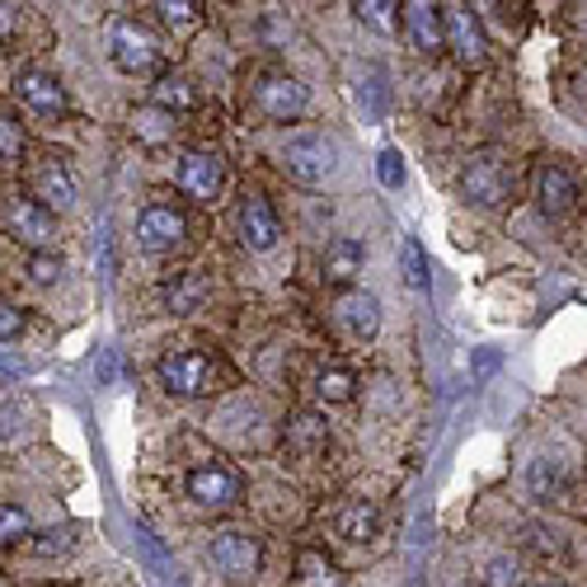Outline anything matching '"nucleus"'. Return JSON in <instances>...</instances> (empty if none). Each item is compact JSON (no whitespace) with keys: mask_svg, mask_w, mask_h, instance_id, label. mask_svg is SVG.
Masks as SVG:
<instances>
[{"mask_svg":"<svg viewBox=\"0 0 587 587\" xmlns=\"http://www.w3.org/2000/svg\"><path fill=\"white\" fill-rule=\"evenodd\" d=\"M19 536H29V517H24V507L0 503V550H6V545H14Z\"/></svg>","mask_w":587,"mask_h":587,"instance_id":"c85d7f7f","label":"nucleus"},{"mask_svg":"<svg viewBox=\"0 0 587 587\" xmlns=\"http://www.w3.org/2000/svg\"><path fill=\"white\" fill-rule=\"evenodd\" d=\"M339 320L352 339H371L381 329V301L371 291H343L339 297Z\"/></svg>","mask_w":587,"mask_h":587,"instance_id":"4468645a","label":"nucleus"},{"mask_svg":"<svg viewBox=\"0 0 587 587\" xmlns=\"http://www.w3.org/2000/svg\"><path fill=\"white\" fill-rule=\"evenodd\" d=\"M19 329H24V310H14V306L0 301V339H14Z\"/></svg>","mask_w":587,"mask_h":587,"instance_id":"c9c22d12","label":"nucleus"},{"mask_svg":"<svg viewBox=\"0 0 587 587\" xmlns=\"http://www.w3.org/2000/svg\"><path fill=\"white\" fill-rule=\"evenodd\" d=\"M358 109H362L367 123H385L390 85H385V71L381 66H362V75H358Z\"/></svg>","mask_w":587,"mask_h":587,"instance_id":"a211bd4d","label":"nucleus"},{"mask_svg":"<svg viewBox=\"0 0 587 587\" xmlns=\"http://www.w3.org/2000/svg\"><path fill=\"white\" fill-rule=\"evenodd\" d=\"M316 395L329 400V404L352 400V377H348V371H325V377L316 381Z\"/></svg>","mask_w":587,"mask_h":587,"instance_id":"7c9ffc66","label":"nucleus"},{"mask_svg":"<svg viewBox=\"0 0 587 587\" xmlns=\"http://www.w3.org/2000/svg\"><path fill=\"white\" fill-rule=\"evenodd\" d=\"M404 24H409V38H414L419 52H437V48L446 43L442 10L428 6V0H414V6H404Z\"/></svg>","mask_w":587,"mask_h":587,"instance_id":"f3484780","label":"nucleus"},{"mask_svg":"<svg viewBox=\"0 0 587 587\" xmlns=\"http://www.w3.org/2000/svg\"><path fill=\"white\" fill-rule=\"evenodd\" d=\"M10 230L19 235L24 245H33V249H43L48 240H52V212L43 207V203H33V198H19L14 207H10Z\"/></svg>","mask_w":587,"mask_h":587,"instance_id":"dca6fc26","label":"nucleus"},{"mask_svg":"<svg viewBox=\"0 0 587 587\" xmlns=\"http://www.w3.org/2000/svg\"><path fill=\"white\" fill-rule=\"evenodd\" d=\"M352 10H358V19H367L371 29L390 33V29H395V10L400 6H390V0H362V6H352Z\"/></svg>","mask_w":587,"mask_h":587,"instance_id":"c756f323","label":"nucleus"},{"mask_svg":"<svg viewBox=\"0 0 587 587\" xmlns=\"http://www.w3.org/2000/svg\"><path fill=\"white\" fill-rule=\"evenodd\" d=\"M400 272H404V282L414 287V291H428V254H423V245L414 240V235H409V240L400 245Z\"/></svg>","mask_w":587,"mask_h":587,"instance_id":"4be33fe9","label":"nucleus"},{"mask_svg":"<svg viewBox=\"0 0 587 587\" xmlns=\"http://www.w3.org/2000/svg\"><path fill=\"white\" fill-rule=\"evenodd\" d=\"M362 259H367V249L358 245V240H329V249H325V278L329 282H348L352 272H362Z\"/></svg>","mask_w":587,"mask_h":587,"instance_id":"6ab92c4d","label":"nucleus"},{"mask_svg":"<svg viewBox=\"0 0 587 587\" xmlns=\"http://www.w3.org/2000/svg\"><path fill=\"white\" fill-rule=\"evenodd\" d=\"M109 52L127 75H146V71L161 66V43H155V33L146 24H136V19H113Z\"/></svg>","mask_w":587,"mask_h":587,"instance_id":"f03ea898","label":"nucleus"},{"mask_svg":"<svg viewBox=\"0 0 587 587\" xmlns=\"http://www.w3.org/2000/svg\"><path fill=\"white\" fill-rule=\"evenodd\" d=\"M24 155V123L0 113V161H19Z\"/></svg>","mask_w":587,"mask_h":587,"instance_id":"bb28decb","label":"nucleus"},{"mask_svg":"<svg viewBox=\"0 0 587 587\" xmlns=\"http://www.w3.org/2000/svg\"><path fill=\"white\" fill-rule=\"evenodd\" d=\"M179 188L188 193V198L212 203L222 193V161L207 155V151H188L179 161Z\"/></svg>","mask_w":587,"mask_h":587,"instance_id":"9d476101","label":"nucleus"},{"mask_svg":"<svg viewBox=\"0 0 587 587\" xmlns=\"http://www.w3.org/2000/svg\"><path fill=\"white\" fill-rule=\"evenodd\" d=\"M301 583H306V587H334V583H339V578H334V564L320 559L316 550H306V555H301Z\"/></svg>","mask_w":587,"mask_h":587,"instance_id":"cd10ccee","label":"nucleus"},{"mask_svg":"<svg viewBox=\"0 0 587 587\" xmlns=\"http://www.w3.org/2000/svg\"><path fill=\"white\" fill-rule=\"evenodd\" d=\"M442 24H446V43L456 48V56L465 66H484L488 62V43L480 33V19L470 6H446L442 10Z\"/></svg>","mask_w":587,"mask_h":587,"instance_id":"39448f33","label":"nucleus"},{"mask_svg":"<svg viewBox=\"0 0 587 587\" xmlns=\"http://www.w3.org/2000/svg\"><path fill=\"white\" fill-rule=\"evenodd\" d=\"M334 161H339V151L325 132H291L282 142V169L301 184L329 179V174H334Z\"/></svg>","mask_w":587,"mask_h":587,"instance_id":"f257e3e1","label":"nucleus"},{"mask_svg":"<svg viewBox=\"0 0 587 587\" xmlns=\"http://www.w3.org/2000/svg\"><path fill=\"white\" fill-rule=\"evenodd\" d=\"M14 90H19V100H24L33 113H48V117H56V113L66 109V90L56 85L48 71H19Z\"/></svg>","mask_w":587,"mask_h":587,"instance_id":"ddd939ff","label":"nucleus"},{"mask_svg":"<svg viewBox=\"0 0 587 587\" xmlns=\"http://www.w3.org/2000/svg\"><path fill=\"white\" fill-rule=\"evenodd\" d=\"M536 198H540V207L550 212V217H564V212H574V207H578V184H574V174L559 169V165H545V169L536 174Z\"/></svg>","mask_w":587,"mask_h":587,"instance_id":"f8f14e48","label":"nucleus"},{"mask_svg":"<svg viewBox=\"0 0 587 587\" xmlns=\"http://www.w3.org/2000/svg\"><path fill=\"white\" fill-rule=\"evenodd\" d=\"M33 193H38V203H43L48 212H52V207H71V203H75V179H71V169L56 161V155H48V161L38 165Z\"/></svg>","mask_w":587,"mask_h":587,"instance_id":"2eb2a0df","label":"nucleus"},{"mask_svg":"<svg viewBox=\"0 0 587 587\" xmlns=\"http://www.w3.org/2000/svg\"><path fill=\"white\" fill-rule=\"evenodd\" d=\"M461 193L470 203H480V207H503L507 193H513V179H507V169L498 161L480 155V161H470L461 169Z\"/></svg>","mask_w":587,"mask_h":587,"instance_id":"20e7f679","label":"nucleus"},{"mask_svg":"<svg viewBox=\"0 0 587 587\" xmlns=\"http://www.w3.org/2000/svg\"><path fill=\"white\" fill-rule=\"evenodd\" d=\"M184 230H188V222H184V212H174L169 203H151L142 217H136V240H142L146 249H174L184 240Z\"/></svg>","mask_w":587,"mask_h":587,"instance_id":"0eeeda50","label":"nucleus"},{"mask_svg":"<svg viewBox=\"0 0 587 587\" xmlns=\"http://www.w3.org/2000/svg\"><path fill=\"white\" fill-rule=\"evenodd\" d=\"M165 297H169L174 310H193V306H198V301L207 297V278H203V272H184V278L174 282V287L165 291Z\"/></svg>","mask_w":587,"mask_h":587,"instance_id":"b1692460","label":"nucleus"},{"mask_svg":"<svg viewBox=\"0 0 587 587\" xmlns=\"http://www.w3.org/2000/svg\"><path fill=\"white\" fill-rule=\"evenodd\" d=\"M132 132L142 136V142H165V136L174 132V113L161 109V104H146L132 113Z\"/></svg>","mask_w":587,"mask_h":587,"instance_id":"412c9836","label":"nucleus"},{"mask_svg":"<svg viewBox=\"0 0 587 587\" xmlns=\"http://www.w3.org/2000/svg\"><path fill=\"white\" fill-rule=\"evenodd\" d=\"M278 235H282V222H278V212L268 207V198L245 193V203H240V240L249 249H272V245H278Z\"/></svg>","mask_w":587,"mask_h":587,"instance_id":"1a4fd4ad","label":"nucleus"},{"mask_svg":"<svg viewBox=\"0 0 587 587\" xmlns=\"http://www.w3.org/2000/svg\"><path fill=\"white\" fill-rule=\"evenodd\" d=\"M188 498H198L203 507H230L240 498V480L226 465H198L188 475Z\"/></svg>","mask_w":587,"mask_h":587,"instance_id":"9b49d317","label":"nucleus"},{"mask_svg":"<svg viewBox=\"0 0 587 587\" xmlns=\"http://www.w3.org/2000/svg\"><path fill=\"white\" fill-rule=\"evenodd\" d=\"M212 559H217L222 574H230V578H254L259 574V540L249 532H217Z\"/></svg>","mask_w":587,"mask_h":587,"instance_id":"6e6552de","label":"nucleus"},{"mask_svg":"<svg viewBox=\"0 0 587 587\" xmlns=\"http://www.w3.org/2000/svg\"><path fill=\"white\" fill-rule=\"evenodd\" d=\"M377 507H371V503H348L343 507V513H339V536L343 540H371V536H377Z\"/></svg>","mask_w":587,"mask_h":587,"instance_id":"aec40b11","label":"nucleus"},{"mask_svg":"<svg viewBox=\"0 0 587 587\" xmlns=\"http://www.w3.org/2000/svg\"><path fill=\"white\" fill-rule=\"evenodd\" d=\"M155 14H161V24H165V29L188 33V29H198L203 6H193V0H161V6H155Z\"/></svg>","mask_w":587,"mask_h":587,"instance_id":"5701e85b","label":"nucleus"},{"mask_svg":"<svg viewBox=\"0 0 587 587\" xmlns=\"http://www.w3.org/2000/svg\"><path fill=\"white\" fill-rule=\"evenodd\" d=\"M161 385L169 390V395L179 400H198L212 390V362L203 358V352H188V348H174L161 358Z\"/></svg>","mask_w":587,"mask_h":587,"instance_id":"7ed1b4c3","label":"nucleus"},{"mask_svg":"<svg viewBox=\"0 0 587 587\" xmlns=\"http://www.w3.org/2000/svg\"><path fill=\"white\" fill-rule=\"evenodd\" d=\"M517 583H522V564L513 555H498L484 569V587H517Z\"/></svg>","mask_w":587,"mask_h":587,"instance_id":"2f4dec72","label":"nucleus"},{"mask_svg":"<svg viewBox=\"0 0 587 587\" xmlns=\"http://www.w3.org/2000/svg\"><path fill=\"white\" fill-rule=\"evenodd\" d=\"M155 104H161V109H188L193 104V90H188L184 75H165V81L155 85Z\"/></svg>","mask_w":587,"mask_h":587,"instance_id":"a878e982","label":"nucleus"},{"mask_svg":"<svg viewBox=\"0 0 587 587\" xmlns=\"http://www.w3.org/2000/svg\"><path fill=\"white\" fill-rule=\"evenodd\" d=\"M29 272H33L38 287H52L56 278H62V259H52V254H33V259H29Z\"/></svg>","mask_w":587,"mask_h":587,"instance_id":"72a5a7b5","label":"nucleus"},{"mask_svg":"<svg viewBox=\"0 0 587 587\" xmlns=\"http://www.w3.org/2000/svg\"><path fill=\"white\" fill-rule=\"evenodd\" d=\"M0 587H6V583H0Z\"/></svg>","mask_w":587,"mask_h":587,"instance_id":"4c0bfd02","label":"nucleus"},{"mask_svg":"<svg viewBox=\"0 0 587 587\" xmlns=\"http://www.w3.org/2000/svg\"><path fill=\"white\" fill-rule=\"evenodd\" d=\"M291 433H297L301 446H325V423H320V419H310V414H301Z\"/></svg>","mask_w":587,"mask_h":587,"instance_id":"f704fd0d","label":"nucleus"},{"mask_svg":"<svg viewBox=\"0 0 587 587\" xmlns=\"http://www.w3.org/2000/svg\"><path fill=\"white\" fill-rule=\"evenodd\" d=\"M254 100H259V109L268 117H278V123H287V117H301L306 113V85L291 81V75H264L259 85H254Z\"/></svg>","mask_w":587,"mask_h":587,"instance_id":"423d86ee","label":"nucleus"},{"mask_svg":"<svg viewBox=\"0 0 587 587\" xmlns=\"http://www.w3.org/2000/svg\"><path fill=\"white\" fill-rule=\"evenodd\" d=\"M377 179H381L385 188H400V184H404V155H400L395 146H385V151L377 155Z\"/></svg>","mask_w":587,"mask_h":587,"instance_id":"473e14b6","label":"nucleus"},{"mask_svg":"<svg viewBox=\"0 0 587 587\" xmlns=\"http://www.w3.org/2000/svg\"><path fill=\"white\" fill-rule=\"evenodd\" d=\"M66 532H43V540H33V550L38 555H56V550H66Z\"/></svg>","mask_w":587,"mask_h":587,"instance_id":"e433bc0d","label":"nucleus"},{"mask_svg":"<svg viewBox=\"0 0 587 587\" xmlns=\"http://www.w3.org/2000/svg\"><path fill=\"white\" fill-rule=\"evenodd\" d=\"M559 484H564L559 461L536 456V461H532V494H536V498H550V494H559Z\"/></svg>","mask_w":587,"mask_h":587,"instance_id":"393cba45","label":"nucleus"}]
</instances>
